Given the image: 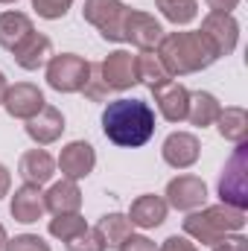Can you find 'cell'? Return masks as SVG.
<instances>
[{
  "instance_id": "cell-34",
  "label": "cell",
  "mask_w": 248,
  "mask_h": 251,
  "mask_svg": "<svg viewBox=\"0 0 248 251\" xmlns=\"http://www.w3.org/2000/svg\"><path fill=\"white\" fill-rule=\"evenodd\" d=\"M158 251H198L196 249V243L190 240V237H178V234H173V237H167L161 246H158Z\"/></svg>"
},
{
  "instance_id": "cell-27",
  "label": "cell",
  "mask_w": 248,
  "mask_h": 251,
  "mask_svg": "<svg viewBox=\"0 0 248 251\" xmlns=\"http://www.w3.org/2000/svg\"><path fill=\"white\" fill-rule=\"evenodd\" d=\"M85 228H88V222H85L82 213H62V216L50 219V225H47L50 237H56V240H62V243H70V240L79 237Z\"/></svg>"
},
{
  "instance_id": "cell-25",
  "label": "cell",
  "mask_w": 248,
  "mask_h": 251,
  "mask_svg": "<svg viewBox=\"0 0 248 251\" xmlns=\"http://www.w3.org/2000/svg\"><path fill=\"white\" fill-rule=\"evenodd\" d=\"M97 231L102 234V240H105L108 249H117L125 237L131 234V222H128L125 213H105V216H99Z\"/></svg>"
},
{
  "instance_id": "cell-28",
  "label": "cell",
  "mask_w": 248,
  "mask_h": 251,
  "mask_svg": "<svg viewBox=\"0 0 248 251\" xmlns=\"http://www.w3.org/2000/svg\"><path fill=\"white\" fill-rule=\"evenodd\" d=\"M105 249L108 246H105V240L97 228H85L79 237H73L67 243V251H105Z\"/></svg>"
},
{
  "instance_id": "cell-12",
  "label": "cell",
  "mask_w": 248,
  "mask_h": 251,
  "mask_svg": "<svg viewBox=\"0 0 248 251\" xmlns=\"http://www.w3.org/2000/svg\"><path fill=\"white\" fill-rule=\"evenodd\" d=\"M56 167L62 170L64 178L82 181V178H88V176L94 173V167H97V152H94V146H91L88 140H70L62 152H59Z\"/></svg>"
},
{
  "instance_id": "cell-14",
  "label": "cell",
  "mask_w": 248,
  "mask_h": 251,
  "mask_svg": "<svg viewBox=\"0 0 248 251\" xmlns=\"http://www.w3.org/2000/svg\"><path fill=\"white\" fill-rule=\"evenodd\" d=\"M161 155H164V161H167L173 170H187V167H193V164L198 161L201 143H198V137H196L193 131H173V134L164 140Z\"/></svg>"
},
{
  "instance_id": "cell-22",
  "label": "cell",
  "mask_w": 248,
  "mask_h": 251,
  "mask_svg": "<svg viewBox=\"0 0 248 251\" xmlns=\"http://www.w3.org/2000/svg\"><path fill=\"white\" fill-rule=\"evenodd\" d=\"M32 29H35V26H32V18H29V15L12 12V9L3 12V15H0V47L12 53Z\"/></svg>"
},
{
  "instance_id": "cell-16",
  "label": "cell",
  "mask_w": 248,
  "mask_h": 251,
  "mask_svg": "<svg viewBox=\"0 0 248 251\" xmlns=\"http://www.w3.org/2000/svg\"><path fill=\"white\" fill-rule=\"evenodd\" d=\"M155 94V105L161 111V117L167 123H184L187 120V102H190V91L181 82H167L161 88L152 91Z\"/></svg>"
},
{
  "instance_id": "cell-5",
  "label": "cell",
  "mask_w": 248,
  "mask_h": 251,
  "mask_svg": "<svg viewBox=\"0 0 248 251\" xmlns=\"http://www.w3.org/2000/svg\"><path fill=\"white\" fill-rule=\"evenodd\" d=\"M201 38L207 41L210 53L216 59L222 56H231L240 44V24L234 15H225V12H207L201 18Z\"/></svg>"
},
{
  "instance_id": "cell-21",
  "label": "cell",
  "mask_w": 248,
  "mask_h": 251,
  "mask_svg": "<svg viewBox=\"0 0 248 251\" xmlns=\"http://www.w3.org/2000/svg\"><path fill=\"white\" fill-rule=\"evenodd\" d=\"M134 64H137V82H143L149 91H155V88H161V85L175 79L155 50H143L140 56H134Z\"/></svg>"
},
{
  "instance_id": "cell-30",
  "label": "cell",
  "mask_w": 248,
  "mask_h": 251,
  "mask_svg": "<svg viewBox=\"0 0 248 251\" xmlns=\"http://www.w3.org/2000/svg\"><path fill=\"white\" fill-rule=\"evenodd\" d=\"M3 251H50V246L38 234H18V237L6 240Z\"/></svg>"
},
{
  "instance_id": "cell-19",
  "label": "cell",
  "mask_w": 248,
  "mask_h": 251,
  "mask_svg": "<svg viewBox=\"0 0 248 251\" xmlns=\"http://www.w3.org/2000/svg\"><path fill=\"white\" fill-rule=\"evenodd\" d=\"M18 173L26 184H47L53 176H56V161L47 149H29L21 155V164H18Z\"/></svg>"
},
{
  "instance_id": "cell-7",
  "label": "cell",
  "mask_w": 248,
  "mask_h": 251,
  "mask_svg": "<svg viewBox=\"0 0 248 251\" xmlns=\"http://www.w3.org/2000/svg\"><path fill=\"white\" fill-rule=\"evenodd\" d=\"M164 26L155 15L140 12V9H128L123 18V41H128L131 47L143 50H158V44L164 41Z\"/></svg>"
},
{
  "instance_id": "cell-4",
  "label": "cell",
  "mask_w": 248,
  "mask_h": 251,
  "mask_svg": "<svg viewBox=\"0 0 248 251\" xmlns=\"http://www.w3.org/2000/svg\"><path fill=\"white\" fill-rule=\"evenodd\" d=\"M91 79V62L76 53H59L47 62V85L59 94H79Z\"/></svg>"
},
{
  "instance_id": "cell-13",
  "label": "cell",
  "mask_w": 248,
  "mask_h": 251,
  "mask_svg": "<svg viewBox=\"0 0 248 251\" xmlns=\"http://www.w3.org/2000/svg\"><path fill=\"white\" fill-rule=\"evenodd\" d=\"M167 213H170V204H167L161 196L143 193V196H137V199L131 201V207H128L125 216H128L131 228L152 231V228H161V225L167 222Z\"/></svg>"
},
{
  "instance_id": "cell-17",
  "label": "cell",
  "mask_w": 248,
  "mask_h": 251,
  "mask_svg": "<svg viewBox=\"0 0 248 251\" xmlns=\"http://www.w3.org/2000/svg\"><path fill=\"white\" fill-rule=\"evenodd\" d=\"M12 56H15V64L18 67H24V70H38V67H44V64L50 62V56H53V41L44 35V32H29L15 50H12Z\"/></svg>"
},
{
  "instance_id": "cell-9",
  "label": "cell",
  "mask_w": 248,
  "mask_h": 251,
  "mask_svg": "<svg viewBox=\"0 0 248 251\" xmlns=\"http://www.w3.org/2000/svg\"><path fill=\"white\" fill-rule=\"evenodd\" d=\"M97 67H99V79L105 82L108 91H128L137 85V64H134V56L128 50L108 53Z\"/></svg>"
},
{
  "instance_id": "cell-23",
  "label": "cell",
  "mask_w": 248,
  "mask_h": 251,
  "mask_svg": "<svg viewBox=\"0 0 248 251\" xmlns=\"http://www.w3.org/2000/svg\"><path fill=\"white\" fill-rule=\"evenodd\" d=\"M222 111V102L210 94V91H193L190 94V102H187V120L198 128H207V126L216 123Z\"/></svg>"
},
{
  "instance_id": "cell-26",
  "label": "cell",
  "mask_w": 248,
  "mask_h": 251,
  "mask_svg": "<svg viewBox=\"0 0 248 251\" xmlns=\"http://www.w3.org/2000/svg\"><path fill=\"white\" fill-rule=\"evenodd\" d=\"M155 6L161 9V15L175 24V26H187L190 21H196L198 15V0H155Z\"/></svg>"
},
{
  "instance_id": "cell-24",
  "label": "cell",
  "mask_w": 248,
  "mask_h": 251,
  "mask_svg": "<svg viewBox=\"0 0 248 251\" xmlns=\"http://www.w3.org/2000/svg\"><path fill=\"white\" fill-rule=\"evenodd\" d=\"M216 128H219V134L228 140V143H246L248 137V111L243 105H228V108H222L219 111V117H216Z\"/></svg>"
},
{
  "instance_id": "cell-6",
  "label": "cell",
  "mask_w": 248,
  "mask_h": 251,
  "mask_svg": "<svg viewBox=\"0 0 248 251\" xmlns=\"http://www.w3.org/2000/svg\"><path fill=\"white\" fill-rule=\"evenodd\" d=\"M123 0H85L82 6V18L99 29V35L111 44L123 41V18H125Z\"/></svg>"
},
{
  "instance_id": "cell-1",
  "label": "cell",
  "mask_w": 248,
  "mask_h": 251,
  "mask_svg": "<svg viewBox=\"0 0 248 251\" xmlns=\"http://www.w3.org/2000/svg\"><path fill=\"white\" fill-rule=\"evenodd\" d=\"M102 131L114 146L137 149L155 134V111L143 100H111L102 111Z\"/></svg>"
},
{
  "instance_id": "cell-3",
  "label": "cell",
  "mask_w": 248,
  "mask_h": 251,
  "mask_svg": "<svg viewBox=\"0 0 248 251\" xmlns=\"http://www.w3.org/2000/svg\"><path fill=\"white\" fill-rule=\"evenodd\" d=\"M184 237L201 246H213L216 240H222L225 234H240L246 228V210L231 207V204H210V207H198L193 213H187L181 222Z\"/></svg>"
},
{
  "instance_id": "cell-2",
  "label": "cell",
  "mask_w": 248,
  "mask_h": 251,
  "mask_svg": "<svg viewBox=\"0 0 248 251\" xmlns=\"http://www.w3.org/2000/svg\"><path fill=\"white\" fill-rule=\"evenodd\" d=\"M155 53L161 56V62L167 64V70L173 76L198 73V70H204V67H210V64L216 62V56L210 53V47H207V41L201 38L198 29L167 32Z\"/></svg>"
},
{
  "instance_id": "cell-11",
  "label": "cell",
  "mask_w": 248,
  "mask_h": 251,
  "mask_svg": "<svg viewBox=\"0 0 248 251\" xmlns=\"http://www.w3.org/2000/svg\"><path fill=\"white\" fill-rule=\"evenodd\" d=\"M44 105H47L44 102V91L38 85H32V82H15V85H9L6 100H3L6 114L15 117V120H32Z\"/></svg>"
},
{
  "instance_id": "cell-15",
  "label": "cell",
  "mask_w": 248,
  "mask_h": 251,
  "mask_svg": "<svg viewBox=\"0 0 248 251\" xmlns=\"http://www.w3.org/2000/svg\"><path fill=\"white\" fill-rule=\"evenodd\" d=\"M9 213H12V219H15V222H21V225H32V222H38V219L47 213L41 187H38V184H26V181H24L21 187L12 193Z\"/></svg>"
},
{
  "instance_id": "cell-39",
  "label": "cell",
  "mask_w": 248,
  "mask_h": 251,
  "mask_svg": "<svg viewBox=\"0 0 248 251\" xmlns=\"http://www.w3.org/2000/svg\"><path fill=\"white\" fill-rule=\"evenodd\" d=\"M0 3H6V6H9V3H18V0H0Z\"/></svg>"
},
{
  "instance_id": "cell-38",
  "label": "cell",
  "mask_w": 248,
  "mask_h": 251,
  "mask_svg": "<svg viewBox=\"0 0 248 251\" xmlns=\"http://www.w3.org/2000/svg\"><path fill=\"white\" fill-rule=\"evenodd\" d=\"M6 240H9V237H6V228L0 225V251H3V246H6Z\"/></svg>"
},
{
  "instance_id": "cell-31",
  "label": "cell",
  "mask_w": 248,
  "mask_h": 251,
  "mask_svg": "<svg viewBox=\"0 0 248 251\" xmlns=\"http://www.w3.org/2000/svg\"><path fill=\"white\" fill-rule=\"evenodd\" d=\"M82 94H85L91 102H105V100H108L111 91H108L105 82L99 79V67H97V64H91V79H88V85L82 88Z\"/></svg>"
},
{
  "instance_id": "cell-37",
  "label": "cell",
  "mask_w": 248,
  "mask_h": 251,
  "mask_svg": "<svg viewBox=\"0 0 248 251\" xmlns=\"http://www.w3.org/2000/svg\"><path fill=\"white\" fill-rule=\"evenodd\" d=\"M6 91H9V82H6V76H3V70H0V105H3V100H6Z\"/></svg>"
},
{
  "instance_id": "cell-33",
  "label": "cell",
  "mask_w": 248,
  "mask_h": 251,
  "mask_svg": "<svg viewBox=\"0 0 248 251\" xmlns=\"http://www.w3.org/2000/svg\"><path fill=\"white\" fill-rule=\"evenodd\" d=\"M210 251H248V240L243 234H225L210 246Z\"/></svg>"
},
{
  "instance_id": "cell-35",
  "label": "cell",
  "mask_w": 248,
  "mask_h": 251,
  "mask_svg": "<svg viewBox=\"0 0 248 251\" xmlns=\"http://www.w3.org/2000/svg\"><path fill=\"white\" fill-rule=\"evenodd\" d=\"M204 3L210 6V12H225V15H231L240 6V0H204Z\"/></svg>"
},
{
  "instance_id": "cell-32",
  "label": "cell",
  "mask_w": 248,
  "mask_h": 251,
  "mask_svg": "<svg viewBox=\"0 0 248 251\" xmlns=\"http://www.w3.org/2000/svg\"><path fill=\"white\" fill-rule=\"evenodd\" d=\"M117 251H158V246H155L149 237H143V234H134V231H131L123 243L117 246Z\"/></svg>"
},
{
  "instance_id": "cell-18",
  "label": "cell",
  "mask_w": 248,
  "mask_h": 251,
  "mask_svg": "<svg viewBox=\"0 0 248 251\" xmlns=\"http://www.w3.org/2000/svg\"><path fill=\"white\" fill-rule=\"evenodd\" d=\"M64 114L56 105H44L32 120H26V134L38 143V146H50L64 134Z\"/></svg>"
},
{
  "instance_id": "cell-20",
  "label": "cell",
  "mask_w": 248,
  "mask_h": 251,
  "mask_svg": "<svg viewBox=\"0 0 248 251\" xmlns=\"http://www.w3.org/2000/svg\"><path fill=\"white\" fill-rule=\"evenodd\" d=\"M44 207L53 216L79 213V207H82V190H79V184L70 181V178H62V181L50 184V190L44 193Z\"/></svg>"
},
{
  "instance_id": "cell-29",
  "label": "cell",
  "mask_w": 248,
  "mask_h": 251,
  "mask_svg": "<svg viewBox=\"0 0 248 251\" xmlns=\"http://www.w3.org/2000/svg\"><path fill=\"white\" fill-rule=\"evenodd\" d=\"M70 6H73V0H32V9L44 21H59V18H64Z\"/></svg>"
},
{
  "instance_id": "cell-8",
  "label": "cell",
  "mask_w": 248,
  "mask_h": 251,
  "mask_svg": "<svg viewBox=\"0 0 248 251\" xmlns=\"http://www.w3.org/2000/svg\"><path fill=\"white\" fill-rule=\"evenodd\" d=\"M219 199L222 204L240 207L246 210L248 204V184H246V143H237V152L231 155V161L222 170L219 178Z\"/></svg>"
},
{
  "instance_id": "cell-36",
  "label": "cell",
  "mask_w": 248,
  "mask_h": 251,
  "mask_svg": "<svg viewBox=\"0 0 248 251\" xmlns=\"http://www.w3.org/2000/svg\"><path fill=\"white\" fill-rule=\"evenodd\" d=\"M9 190H12V173L0 164V199H3V196H9Z\"/></svg>"
},
{
  "instance_id": "cell-10",
  "label": "cell",
  "mask_w": 248,
  "mask_h": 251,
  "mask_svg": "<svg viewBox=\"0 0 248 251\" xmlns=\"http://www.w3.org/2000/svg\"><path fill=\"white\" fill-rule=\"evenodd\" d=\"M167 204L181 210V213H193L198 207H204L207 201V184L198 178V176H178L167 184V193H164Z\"/></svg>"
}]
</instances>
